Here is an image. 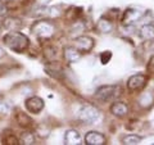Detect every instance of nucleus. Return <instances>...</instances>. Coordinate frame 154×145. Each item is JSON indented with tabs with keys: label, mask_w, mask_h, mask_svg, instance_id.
<instances>
[{
	"label": "nucleus",
	"mask_w": 154,
	"mask_h": 145,
	"mask_svg": "<svg viewBox=\"0 0 154 145\" xmlns=\"http://www.w3.org/2000/svg\"><path fill=\"white\" fill-rule=\"evenodd\" d=\"M96 28H98L99 32L102 33H108V32H112L113 30V23L109 21V19H105V18H100L98 23H96Z\"/></svg>",
	"instance_id": "nucleus-14"
},
{
	"label": "nucleus",
	"mask_w": 154,
	"mask_h": 145,
	"mask_svg": "<svg viewBox=\"0 0 154 145\" xmlns=\"http://www.w3.org/2000/svg\"><path fill=\"white\" fill-rule=\"evenodd\" d=\"M64 141L68 145H79L81 144V136L76 130H68V131H66Z\"/></svg>",
	"instance_id": "nucleus-12"
},
{
	"label": "nucleus",
	"mask_w": 154,
	"mask_h": 145,
	"mask_svg": "<svg viewBox=\"0 0 154 145\" xmlns=\"http://www.w3.org/2000/svg\"><path fill=\"white\" fill-rule=\"evenodd\" d=\"M64 58H66L67 62H69V63H76V62L80 60L81 53L77 50L76 48L66 46V48H64Z\"/></svg>",
	"instance_id": "nucleus-11"
},
{
	"label": "nucleus",
	"mask_w": 154,
	"mask_h": 145,
	"mask_svg": "<svg viewBox=\"0 0 154 145\" xmlns=\"http://www.w3.org/2000/svg\"><path fill=\"white\" fill-rule=\"evenodd\" d=\"M44 100L38 96H31V98L26 99L25 101V107L26 109L28 110L30 113H33V114H37L40 113L42 109H44Z\"/></svg>",
	"instance_id": "nucleus-5"
},
{
	"label": "nucleus",
	"mask_w": 154,
	"mask_h": 145,
	"mask_svg": "<svg viewBox=\"0 0 154 145\" xmlns=\"http://www.w3.org/2000/svg\"><path fill=\"white\" fill-rule=\"evenodd\" d=\"M143 17V12L139 11V9H135V8H130L127 9L123 14V19L122 22L125 25H132V23L140 21V18Z\"/></svg>",
	"instance_id": "nucleus-8"
},
{
	"label": "nucleus",
	"mask_w": 154,
	"mask_h": 145,
	"mask_svg": "<svg viewBox=\"0 0 154 145\" xmlns=\"http://www.w3.org/2000/svg\"><path fill=\"white\" fill-rule=\"evenodd\" d=\"M119 94V88L114 85H104L95 91V98L102 100V101H108L110 99L116 98Z\"/></svg>",
	"instance_id": "nucleus-3"
},
{
	"label": "nucleus",
	"mask_w": 154,
	"mask_h": 145,
	"mask_svg": "<svg viewBox=\"0 0 154 145\" xmlns=\"http://www.w3.org/2000/svg\"><path fill=\"white\" fill-rule=\"evenodd\" d=\"M55 27L49 21H37L32 26V33L38 39H50L54 35Z\"/></svg>",
	"instance_id": "nucleus-2"
},
{
	"label": "nucleus",
	"mask_w": 154,
	"mask_h": 145,
	"mask_svg": "<svg viewBox=\"0 0 154 145\" xmlns=\"http://www.w3.org/2000/svg\"><path fill=\"white\" fill-rule=\"evenodd\" d=\"M0 31H2V30H0Z\"/></svg>",
	"instance_id": "nucleus-27"
},
{
	"label": "nucleus",
	"mask_w": 154,
	"mask_h": 145,
	"mask_svg": "<svg viewBox=\"0 0 154 145\" xmlns=\"http://www.w3.org/2000/svg\"><path fill=\"white\" fill-rule=\"evenodd\" d=\"M75 44L80 53H89L94 48V40L88 36H80L75 40Z\"/></svg>",
	"instance_id": "nucleus-6"
},
{
	"label": "nucleus",
	"mask_w": 154,
	"mask_h": 145,
	"mask_svg": "<svg viewBox=\"0 0 154 145\" xmlns=\"http://www.w3.org/2000/svg\"><path fill=\"white\" fill-rule=\"evenodd\" d=\"M110 113L116 116V117L121 118L128 113V107H127V104L122 103V101H116V103L110 105Z\"/></svg>",
	"instance_id": "nucleus-10"
},
{
	"label": "nucleus",
	"mask_w": 154,
	"mask_h": 145,
	"mask_svg": "<svg viewBox=\"0 0 154 145\" xmlns=\"http://www.w3.org/2000/svg\"><path fill=\"white\" fill-rule=\"evenodd\" d=\"M154 101V98H153V94L152 93H143L140 95V98H139V104H140V107L143 108H149L150 105L153 104Z\"/></svg>",
	"instance_id": "nucleus-17"
},
{
	"label": "nucleus",
	"mask_w": 154,
	"mask_h": 145,
	"mask_svg": "<svg viewBox=\"0 0 154 145\" xmlns=\"http://www.w3.org/2000/svg\"><path fill=\"white\" fill-rule=\"evenodd\" d=\"M4 144H17V137L14 136L13 134H11V136L9 137L4 139Z\"/></svg>",
	"instance_id": "nucleus-23"
},
{
	"label": "nucleus",
	"mask_w": 154,
	"mask_h": 145,
	"mask_svg": "<svg viewBox=\"0 0 154 145\" xmlns=\"http://www.w3.org/2000/svg\"><path fill=\"white\" fill-rule=\"evenodd\" d=\"M80 121H82L84 123H95L96 121L100 118V113L93 105H85L81 108L80 114H79Z\"/></svg>",
	"instance_id": "nucleus-4"
},
{
	"label": "nucleus",
	"mask_w": 154,
	"mask_h": 145,
	"mask_svg": "<svg viewBox=\"0 0 154 145\" xmlns=\"http://www.w3.org/2000/svg\"><path fill=\"white\" fill-rule=\"evenodd\" d=\"M16 121H17V123L19 125V126L25 127V128H30L32 126V122H33V121L28 117L25 112H21V110H17Z\"/></svg>",
	"instance_id": "nucleus-13"
},
{
	"label": "nucleus",
	"mask_w": 154,
	"mask_h": 145,
	"mask_svg": "<svg viewBox=\"0 0 154 145\" xmlns=\"http://www.w3.org/2000/svg\"><path fill=\"white\" fill-rule=\"evenodd\" d=\"M9 112H11V105H9L7 101L0 100V114H2V116H7Z\"/></svg>",
	"instance_id": "nucleus-20"
},
{
	"label": "nucleus",
	"mask_w": 154,
	"mask_h": 145,
	"mask_svg": "<svg viewBox=\"0 0 154 145\" xmlns=\"http://www.w3.org/2000/svg\"><path fill=\"white\" fill-rule=\"evenodd\" d=\"M140 141H141V137L137 136V135H127L122 140V143L126 145H137Z\"/></svg>",
	"instance_id": "nucleus-18"
},
{
	"label": "nucleus",
	"mask_w": 154,
	"mask_h": 145,
	"mask_svg": "<svg viewBox=\"0 0 154 145\" xmlns=\"http://www.w3.org/2000/svg\"><path fill=\"white\" fill-rule=\"evenodd\" d=\"M3 41L13 51H23L30 45L28 37L18 31H11L9 33H7L3 39Z\"/></svg>",
	"instance_id": "nucleus-1"
},
{
	"label": "nucleus",
	"mask_w": 154,
	"mask_h": 145,
	"mask_svg": "<svg viewBox=\"0 0 154 145\" xmlns=\"http://www.w3.org/2000/svg\"><path fill=\"white\" fill-rule=\"evenodd\" d=\"M85 144L88 145H104L105 144V136L100 132L90 131L85 136Z\"/></svg>",
	"instance_id": "nucleus-9"
},
{
	"label": "nucleus",
	"mask_w": 154,
	"mask_h": 145,
	"mask_svg": "<svg viewBox=\"0 0 154 145\" xmlns=\"http://www.w3.org/2000/svg\"><path fill=\"white\" fill-rule=\"evenodd\" d=\"M4 27L9 31H18L22 27V22L17 18H8L4 21Z\"/></svg>",
	"instance_id": "nucleus-16"
},
{
	"label": "nucleus",
	"mask_w": 154,
	"mask_h": 145,
	"mask_svg": "<svg viewBox=\"0 0 154 145\" xmlns=\"http://www.w3.org/2000/svg\"><path fill=\"white\" fill-rule=\"evenodd\" d=\"M45 57L48 58V59L53 60L57 57V50H54L53 48H48V49H45Z\"/></svg>",
	"instance_id": "nucleus-22"
},
{
	"label": "nucleus",
	"mask_w": 154,
	"mask_h": 145,
	"mask_svg": "<svg viewBox=\"0 0 154 145\" xmlns=\"http://www.w3.org/2000/svg\"><path fill=\"white\" fill-rule=\"evenodd\" d=\"M150 66L153 67V68H154V58H153V60H152V63H150Z\"/></svg>",
	"instance_id": "nucleus-26"
},
{
	"label": "nucleus",
	"mask_w": 154,
	"mask_h": 145,
	"mask_svg": "<svg viewBox=\"0 0 154 145\" xmlns=\"http://www.w3.org/2000/svg\"><path fill=\"white\" fill-rule=\"evenodd\" d=\"M7 12V8L4 7V4L0 2V14H3V13H5Z\"/></svg>",
	"instance_id": "nucleus-24"
},
{
	"label": "nucleus",
	"mask_w": 154,
	"mask_h": 145,
	"mask_svg": "<svg viewBox=\"0 0 154 145\" xmlns=\"http://www.w3.org/2000/svg\"><path fill=\"white\" fill-rule=\"evenodd\" d=\"M3 55H4V50L2 49V48H0V58H2Z\"/></svg>",
	"instance_id": "nucleus-25"
},
{
	"label": "nucleus",
	"mask_w": 154,
	"mask_h": 145,
	"mask_svg": "<svg viewBox=\"0 0 154 145\" xmlns=\"http://www.w3.org/2000/svg\"><path fill=\"white\" fill-rule=\"evenodd\" d=\"M141 39L144 40H153L154 39V26L153 25H144L140 28V32H139Z\"/></svg>",
	"instance_id": "nucleus-15"
},
{
	"label": "nucleus",
	"mask_w": 154,
	"mask_h": 145,
	"mask_svg": "<svg viewBox=\"0 0 154 145\" xmlns=\"http://www.w3.org/2000/svg\"><path fill=\"white\" fill-rule=\"evenodd\" d=\"M110 58H112V53L110 51H103L102 54H100V60H102L103 64H107L110 60Z\"/></svg>",
	"instance_id": "nucleus-21"
},
{
	"label": "nucleus",
	"mask_w": 154,
	"mask_h": 145,
	"mask_svg": "<svg viewBox=\"0 0 154 145\" xmlns=\"http://www.w3.org/2000/svg\"><path fill=\"white\" fill-rule=\"evenodd\" d=\"M21 144H26V145H31L35 143V135L31 132H23L21 139H19Z\"/></svg>",
	"instance_id": "nucleus-19"
},
{
	"label": "nucleus",
	"mask_w": 154,
	"mask_h": 145,
	"mask_svg": "<svg viewBox=\"0 0 154 145\" xmlns=\"http://www.w3.org/2000/svg\"><path fill=\"white\" fill-rule=\"evenodd\" d=\"M145 85H146V76L144 75H134L127 81V88L131 91L141 90Z\"/></svg>",
	"instance_id": "nucleus-7"
}]
</instances>
